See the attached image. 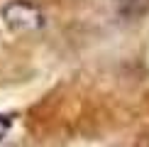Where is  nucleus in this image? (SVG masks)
<instances>
[{"label": "nucleus", "mask_w": 149, "mask_h": 147, "mask_svg": "<svg viewBox=\"0 0 149 147\" xmlns=\"http://www.w3.org/2000/svg\"><path fill=\"white\" fill-rule=\"evenodd\" d=\"M10 125H12V120L8 118V115H0V140L5 137V132L10 130Z\"/></svg>", "instance_id": "2"}, {"label": "nucleus", "mask_w": 149, "mask_h": 147, "mask_svg": "<svg viewBox=\"0 0 149 147\" xmlns=\"http://www.w3.org/2000/svg\"><path fill=\"white\" fill-rule=\"evenodd\" d=\"M5 20H8L10 27H15V29H32V27H39L42 24V15H39V10L34 8L32 3H12L5 8Z\"/></svg>", "instance_id": "1"}]
</instances>
